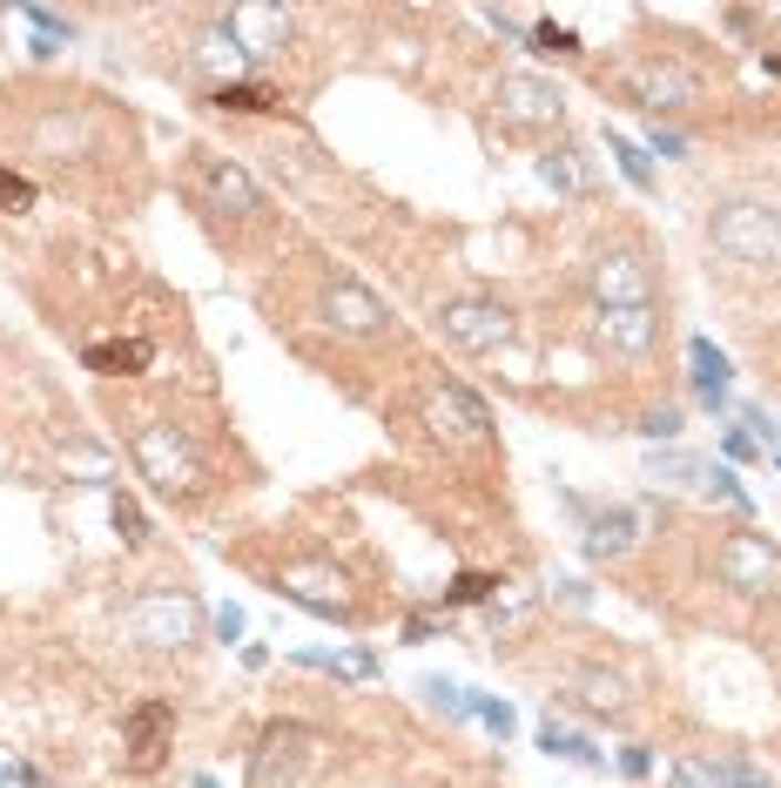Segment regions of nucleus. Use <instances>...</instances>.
<instances>
[{"label":"nucleus","mask_w":781,"mask_h":788,"mask_svg":"<svg viewBox=\"0 0 781 788\" xmlns=\"http://www.w3.org/2000/svg\"><path fill=\"white\" fill-rule=\"evenodd\" d=\"M708 243L741 270H768V263H781V216L768 203H721V216L708 223Z\"/></svg>","instance_id":"nucleus-1"},{"label":"nucleus","mask_w":781,"mask_h":788,"mask_svg":"<svg viewBox=\"0 0 781 788\" xmlns=\"http://www.w3.org/2000/svg\"><path fill=\"white\" fill-rule=\"evenodd\" d=\"M203 627V613L189 593H168V586H142L129 606H122V634L142 641V647H189Z\"/></svg>","instance_id":"nucleus-2"},{"label":"nucleus","mask_w":781,"mask_h":788,"mask_svg":"<svg viewBox=\"0 0 781 788\" xmlns=\"http://www.w3.org/2000/svg\"><path fill=\"white\" fill-rule=\"evenodd\" d=\"M135 465H142V479H148L162 499L196 492V479H203V459H196V446H189V431L168 424V418H155V424L135 431Z\"/></svg>","instance_id":"nucleus-3"},{"label":"nucleus","mask_w":781,"mask_h":788,"mask_svg":"<svg viewBox=\"0 0 781 788\" xmlns=\"http://www.w3.org/2000/svg\"><path fill=\"white\" fill-rule=\"evenodd\" d=\"M715 566H721V580L734 593H774L781 586V553L761 533H728L721 553H715Z\"/></svg>","instance_id":"nucleus-4"},{"label":"nucleus","mask_w":781,"mask_h":788,"mask_svg":"<svg viewBox=\"0 0 781 788\" xmlns=\"http://www.w3.org/2000/svg\"><path fill=\"white\" fill-rule=\"evenodd\" d=\"M593 290L606 297V310H640V304H654V270H647V256H640V249H614V256H599Z\"/></svg>","instance_id":"nucleus-5"},{"label":"nucleus","mask_w":781,"mask_h":788,"mask_svg":"<svg viewBox=\"0 0 781 788\" xmlns=\"http://www.w3.org/2000/svg\"><path fill=\"white\" fill-rule=\"evenodd\" d=\"M439 317H445L452 344H465V350H499V344L512 337L505 304H485V297H459V304H445Z\"/></svg>","instance_id":"nucleus-6"},{"label":"nucleus","mask_w":781,"mask_h":788,"mask_svg":"<svg viewBox=\"0 0 781 788\" xmlns=\"http://www.w3.org/2000/svg\"><path fill=\"white\" fill-rule=\"evenodd\" d=\"M499 109H505V122H518V129H546V122L566 115V95H559L553 81L505 74V81H499Z\"/></svg>","instance_id":"nucleus-7"},{"label":"nucleus","mask_w":781,"mask_h":788,"mask_svg":"<svg viewBox=\"0 0 781 788\" xmlns=\"http://www.w3.org/2000/svg\"><path fill=\"white\" fill-rule=\"evenodd\" d=\"M168 735H176V700H142V708H129L122 722V741H129V761L148 775L168 748Z\"/></svg>","instance_id":"nucleus-8"},{"label":"nucleus","mask_w":781,"mask_h":788,"mask_svg":"<svg viewBox=\"0 0 781 788\" xmlns=\"http://www.w3.org/2000/svg\"><path fill=\"white\" fill-rule=\"evenodd\" d=\"M674 788H768V775L741 755H687L674 761Z\"/></svg>","instance_id":"nucleus-9"},{"label":"nucleus","mask_w":781,"mask_h":788,"mask_svg":"<svg viewBox=\"0 0 781 788\" xmlns=\"http://www.w3.org/2000/svg\"><path fill=\"white\" fill-rule=\"evenodd\" d=\"M593 337L606 350H620V358H647L654 337H660V317H654V304H640V310H599L593 317Z\"/></svg>","instance_id":"nucleus-10"},{"label":"nucleus","mask_w":781,"mask_h":788,"mask_svg":"<svg viewBox=\"0 0 781 788\" xmlns=\"http://www.w3.org/2000/svg\"><path fill=\"white\" fill-rule=\"evenodd\" d=\"M323 324L351 330V337H371V330H384V304H378L371 290H358L351 277H343V284H330V290H323Z\"/></svg>","instance_id":"nucleus-11"},{"label":"nucleus","mask_w":781,"mask_h":788,"mask_svg":"<svg viewBox=\"0 0 781 788\" xmlns=\"http://www.w3.org/2000/svg\"><path fill=\"white\" fill-rule=\"evenodd\" d=\"M687 365H693V391H701L708 411H728V385H734V365L715 337H687Z\"/></svg>","instance_id":"nucleus-12"},{"label":"nucleus","mask_w":781,"mask_h":788,"mask_svg":"<svg viewBox=\"0 0 781 788\" xmlns=\"http://www.w3.org/2000/svg\"><path fill=\"white\" fill-rule=\"evenodd\" d=\"M203 183H209V196H216L223 209H236V216H256V209H264V190H256L229 155H209V149H203Z\"/></svg>","instance_id":"nucleus-13"},{"label":"nucleus","mask_w":781,"mask_h":788,"mask_svg":"<svg viewBox=\"0 0 781 788\" xmlns=\"http://www.w3.org/2000/svg\"><path fill=\"white\" fill-rule=\"evenodd\" d=\"M148 358H155L148 337H122V344H89V350H81V365H89L95 378H135V371H148Z\"/></svg>","instance_id":"nucleus-14"},{"label":"nucleus","mask_w":781,"mask_h":788,"mask_svg":"<svg viewBox=\"0 0 781 788\" xmlns=\"http://www.w3.org/2000/svg\"><path fill=\"white\" fill-rule=\"evenodd\" d=\"M634 533H640V519H634L627 505H606V512L586 525V560H620V553L634 546Z\"/></svg>","instance_id":"nucleus-15"},{"label":"nucleus","mask_w":781,"mask_h":788,"mask_svg":"<svg viewBox=\"0 0 781 788\" xmlns=\"http://www.w3.org/2000/svg\"><path fill=\"white\" fill-rule=\"evenodd\" d=\"M209 109H223V115H277L284 95H277V88H264V81H216L209 88Z\"/></svg>","instance_id":"nucleus-16"},{"label":"nucleus","mask_w":781,"mask_h":788,"mask_svg":"<svg viewBox=\"0 0 781 788\" xmlns=\"http://www.w3.org/2000/svg\"><path fill=\"white\" fill-rule=\"evenodd\" d=\"M634 95H640V109H654V115H660V109L693 102V81H687L680 68H660V61H654V68H640V74H634Z\"/></svg>","instance_id":"nucleus-17"},{"label":"nucleus","mask_w":781,"mask_h":788,"mask_svg":"<svg viewBox=\"0 0 781 788\" xmlns=\"http://www.w3.org/2000/svg\"><path fill=\"white\" fill-rule=\"evenodd\" d=\"M539 748L546 755H559V761H579V768H606V755L586 741V735H573V728H559L553 715H546V728H539Z\"/></svg>","instance_id":"nucleus-18"},{"label":"nucleus","mask_w":781,"mask_h":788,"mask_svg":"<svg viewBox=\"0 0 781 788\" xmlns=\"http://www.w3.org/2000/svg\"><path fill=\"white\" fill-rule=\"evenodd\" d=\"M606 149H614V162H620V175H627V183L647 196V190H654V162H647V149H640L634 135H620V129H606Z\"/></svg>","instance_id":"nucleus-19"},{"label":"nucleus","mask_w":781,"mask_h":788,"mask_svg":"<svg viewBox=\"0 0 781 788\" xmlns=\"http://www.w3.org/2000/svg\"><path fill=\"white\" fill-rule=\"evenodd\" d=\"M21 14H28V28H34V54H41V61L74 41V21H61L54 8H21Z\"/></svg>","instance_id":"nucleus-20"},{"label":"nucleus","mask_w":781,"mask_h":788,"mask_svg":"<svg viewBox=\"0 0 781 788\" xmlns=\"http://www.w3.org/2000/svg\"><path fill=\"white\" fill-rule=\"evenodd\" d=\"M499 586H505L499 573H479V566H465V573H452V586H445V606H485Z\"/></svg>","instance_id":"nucleus-21"},{"label":"nucleus","mask_w":781,"mask_h":788,"mask_svg":"<svg viewBox=\"0 0 781 788\" xmlns=\"http://www.w3.org/2000/svg\"><path fill=\"white\" fill-rule=\"evenodd\" d=\"M526 54H559V61H573V54H579V34H573L566 21H533Z\"/></svg>","instance_id":"nucleus-22"},{"label":"nucleus","mask_w":781,"mask_h":788,"mask_svg":"<svg viewBox=\"0 0 781 788\" xmlns=\"http://www.w3.org/2000/svg\"><path fill=\"white\" fill-rule=\"evenodd\" d=\"M701 485H708V499H721V505H734V512H748V505H754V499H748V485H741L728 465H708V472H701Z\"/></svg>","instance_id":"nucleus-23"},{"label":"nucleus","mask_w":781,"mask_h":788,"mask_svg":"<svg viewBox=\"0 0 781 788\" xmlns=\"http://www.w3.org/2000/svg\"><path fill=\"white\" fill-rule=\"evenodd\" d=\"M424 694H431V708H445V715H472V687H459V680H439V674H431L424 680Z\"/></svg>","instance_id":"nucleus-24"},{"label":"nucleus","mask_w":781,"mask_h":788,"mask_svg":"<svg viewBox=\"0 0 781 788\" xmlns=\"http://www.w3.org/2000/svg\"><path fill=\"white\" fill-rule=\"evenodd\" d=\"M109 519H115V533H122V546H142V540H148V519H142V505H135V499H122V492H115Z\"/></svg>","instance_id":"nucleus-25"},{"label":"nucleus","mask_w":781,"mask_h":788,"mask_svg":"<svg viewBox=\"0 0 781 788\" xmlns=\"http://www.w3.org/2000/svg\"><path fill=\"white\" fill-rule=\"evenodd\" d=\"M472 715H479V722H485V728H492L499 741H505V735L518 728V715L505 708V700H492V694H472Z\"/></svg>","instance_id":"nucleus-26"},{"label":"nucleus","mask_w":781,"mask_h":788,"mask_svg":"<svg viewBox=\"0 0 781 788\" xmlns=\"http://www.w3.org/2000/svg\"><path fill=\"white\" fill-rule=\"evenodd\" d=\"M579 687H586L593 708H620V700H627V694H620V674H599V667H593V674H579Z\"/></svg>","instance_id":"nucleus-27"},{"label":"nucleus","mask_w":781,"mask_h":788,"mask_svg":"<svg viewBox=\"0 0 781 788\" xmlns=\"http://www.w3.org/2000/svg\"><path fill=\"white\" fill-rule=\"evenodd\" d=\"M0 209H34V183L0 162Z\"/></svg>","instance_id":"nucleus-28"},{"label":"nucleus","mask_w":781,"mask_h":788,"mask_svg":"<svg viewBox=\"0 0 781 788\" xmlns=\"http://www.w3.org/2000/svg\"><path fill=\"white\" fill-rule=\"evenodd\" d=\"M539 175H546V183H553V190H566V196H579V168H573V149H559V155H546V162H539Z\"/></svg>","instance_id":"nucleus-29"},{"label":"nucleus","mask_w":781,"mask_h":788,"mask_svg":"<svg viewBox=\"0 0 781 788\" xmlns=\"http://www.w3.org/2000/svg\"><path fill=\"white\" fill-rule=\"evenodd\" d=\"M647 155H667V162H680V155H687V135L654 122V129H647Z\"/></svg>","instance_id":"nucleus-30"},{"label":"nucleus","mask_w":781,"mask_h":788,"mask_svg":"<svg viewBox=\"0 0 781 788\" xmlns=\"http://www.w3.org/2000/svg\"><path fill=\"white\" fill-rule=\"evenodd\" d=\"M741 424H748L754 446H774V438H781V431H774V418H768V411H754V405H741Z\"/></svg>","instance_id":"nucleus-31"},{"label":"nucleus","mask_w":781,"mask_h":788,"mask_svg":"<svg viewBox=\"0 0 781 788\" xmlns=\"http://www.w3.org/2000/svg\"><path fill=\"white\" fill-rule=\"evenodd\" d=\"M216 641H223V647L243 641V606H216Z\"/></svg>","instance_id":"nucleus-32"},{"label":"nucleus","mask_w":781,"mask_h":788,"mask_svg":"<svg viewBox=\"0 0 781 788\" xmlns=\"http://www.w3.org/2000/svg\"><path fill=\"white\" fill-rule=\"evenodd\" d=\"M620 775H627V781H647V775H654V755H647V748H620Z\"/></svg>","instance_id":"nucleus-33"},{"label":"nucleus","mask_w":781,"mask_h":788,"mask_svg":"<svg viewBox=\"0 0 781 788\" xmlns=\"http://www.w3.org/2000/svg\"><path fill=\"white\" fill-rule=\"evenodd\" d=\"M640 431H647V438H680V411H654Z\"/></svg>","instance_id":"nucleus-34"},{"label":"nucleus","mask_w":781,"mask_h":788,"mask_svg":"<svg viewBox=\"0 0 781 788\" xmlns=\"http://www.w3.org/2000/svg\"><path fill=\"white\" fill-rule=\"evenodd\" d=\"M431 634H439V621H431V613H411V621H404V641H431Z\"/></svg>","instance_id":"nucleus-35"},{"label":"nucleus","mask_w":781,"mask_h":788,"mask_svg":"<svg viewBox=\"0 0 781 788\" xmlns=\"http://www.w3.org/2000/svg\"><path fill=\"white\" fill-rule=\"evenodd\" d=\"M754 452H761V446H754L748 431H728V459H754Z\"/></svg>","instance_id":"nucleus-36"},{"label":"nucleus","mask_w":781,"mask_h":788,"mask_svg":"<svg viewBox=\"0 0 781 788\" xmlns=\"http://www.w3.org/2000/svg\"><path fill=\"white\" fill-rule=\"evenodd\" d=\"M14 781H21V788H54V781H48V775H41V768H28V761H21V768H14Z\"/></svg>","instance_id":"nucleus-37"},{"label":"nucleus","mask_w":781,"mask_h":788,"mask_svg":"<svg viewBox=\"0 0 781 788\" xmlns=\"http://www.w3.org/2000/svg\"><path fill=\"white\" fill-rule=\"evenodd\" d=\"M196 788H223V781H216V775H196Z\"/></svg>","instance_id":"nucleus-38"},{"label":"nucleus","mask_w":781,"mask_h":788,"mask_svg":"<svg viewBox=\"0 0 781 788\" xmlns=\"http://www.w3.org/2000/svg\"><path fill=\"white\" fill-rule=\"evenodd\" d=\"M768 74H781V54H768Z\"/></svg>","instance_id":"nucleus-39"},{"label":"nucleus","mask_w":781,"mask_h":788,"mask_svg":"<svg viewBox=\"0 0 781 788\" xmlns=\"http://www.w3.org/2000/svg\"><path fill=\"white\" fill-rule=\"evenodd\" d=\"M774 472H781V452H774Z\"/></svg>","instance_id":"nucleus-40"},{"label":"nucleus","mask_w":781,"mask_h":788,"mask_svg":"<svg viewBox=\"0 0 781 788\" xmlns=\"http://www.w3.org/2000/svg\"><path fill=\"white\" fill-rule=\"evenodd\" d=\"M0 781H8V768H0Z\"/></svg>","instance_id":"nucleus-41"}]
</instances>
